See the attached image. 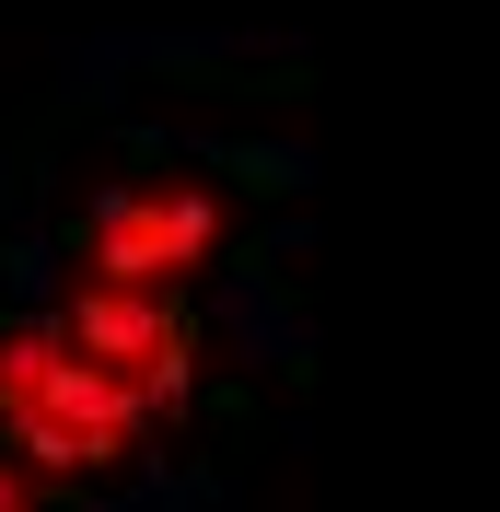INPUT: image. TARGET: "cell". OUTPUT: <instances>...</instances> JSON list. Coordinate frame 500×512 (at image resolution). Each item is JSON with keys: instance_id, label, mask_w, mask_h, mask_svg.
Here are the masks:
<instances>
[{"instance_id": "cell-1", "label": "cell", "mask_w": 500, "mask_h": 512, "mask_svg": "<svg viewBox=\"0 0 500 512\" xmlns=\"http://www.w3.org/2000/svg\"><path fill=\"white\" fill-rule=\"evenodd\" d=\"M152 443H163V419L47 303L0 315V454H24L47 489H94V478H128Z\"/></svg>"}, {"instance_id": "cell-4", "label": "cell", "mask_w": 500, "mask_h": 512, "mask_svg": "<svg viewBox=\"0 0 500 512\" xmlns=\"http://www.w3.org/2000/svg\"><path fill=\"white\" fill-rule=\"evenodd\" d=\"M0 512H59V489L35 478L24 454H0Z\"/></svg>"}, {"instance_id": "cell-2", "label": "cell", "mask_w": 500, "mask_h": 512, "mask_svg": "<svg viewBox=\"0 0 500 512\" xmlns=\"http://www.w3.org/2000/svg\"><path fill=\"white\" fill-rule=\"evenodd\" d=\"M210 256H221V187L163 163V175H117L105 198L70 210L59 268L70 280H128V291H187Z\"/></svg>"}, {"instance_id": "cell-3", "label": "cell", "mask_w": 500, "mask_h": 512, "mask_svg": "<svg viewBox=\"0 0 500 512\" xmlns=\"http://www.w3.org/2000/svg\"><path fill=\"white\" fill-rule=\"evenodd\" d=\"M47 315L82 338V350L105 361V373L140 396V408L175 431V419L198 408V303L187 291H128V280H59V303Z\"/></svg>"}]
</instances>
